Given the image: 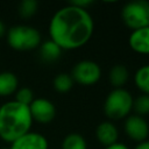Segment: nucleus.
Masks as SVG:
<instances>
[{"label":"nucleus","instance_id":"1","mask_svg":"<svg viewBox=\"0 0 149 149\" xmlns=\"http://www.w3.org/2000/svg\"><path fill=\"white\" fill-rule=\"evenodd\" d=\"M48 30L50 40L62 50H76L91 40L94 21L88 9L68 3L54 13Z\"/></svg>","mask_w":149,"mask_h":149},{"label":"nucleus","instance_id":"2","mask_svg":"<svg viewBox=\"0 0 149 149\" xmlns=\"http://www.w3.org/2000/svg\"><path fill=\"white\" fill-rule=\"evenodd\" d=\"M33 119L29 107L16 102L7 101L0 106V139L12 143L23 134L30 132Z\"/></svg>","mask_w":149,"mask_h":149},{"label":"nucleus","instance_id":"3","mask_svg":"<svg viewBox=\"0 0 149 149\" xmlns=\"http://www.w3.org/2000/svg\"><path fill=\"white\" fill-rule=\"evenodd\" d=\"M8 45L16 51H30L38 49L42 43L41 33L28 24H16L10 27L6 33Z\"/></svg>","mask_w":149,"mask_h":149},{"label":"nucleus","instance_id":"4","mask_svg":"<svg viewBox=\"0 0 149 149\" xmlns=\"http://www.w3.org/2000/svg\"><path fill=\"white\" fill-rule=\"evenodd\" d=\"M133 95L125 87L113 88L105 98L104 113L109 121L126 119L133 111Z\"/></svg>","mask_w":149,"mask_h":149},{"label":"nucleus","instance_id":"5","mask_svg":"<svg viewBox=\"0 0 149 149\" xmlns=\"http://www.w3.org/2000/svg\"><path fill=\"white\" fill-rule=\"evenodd\" d=\"M121 20L132 31L149 26V2L146 0L127 2L121 9Z\"/></svg>","mask_w":149,"mask_h":149},{"label":"nucleus","instance_id":"6","mask_svg":"<svg viewBox=\"0 0 149 149\" xmlns=\"http://www.w3.org/2000/svg\"><path fill=\"white\" fill-rule=\"evenodd\" d=\"M70 76L73 81L83 86H92L97 84L101 78L100 65L91 59H83L74 64Z\"/></svg>","mask_w":149,"mask_h":149},{"label":"nucleus","instance_id":"7","mask_svg":"<svg viewBox=\"0 0 149 149\" xmlns=\"http://www.w3.org/2000/svg\"><path fill=\"white\" fill-rule=\"evenodd\" d=\"M123 130L126 135L136 143L147 141L149 137V123L146 118L130 114L125 119Z\"/></svg>","mask_w":149,"mask_h":149},{"label":"nucleus","instance_id":"8","mask_svg":"<svg viewBox=\"0 0 149 149\" xmlns=\"http://www.w3.org/2000/svg\"><path fill=\"white\" fill-rule=\"evenodd\" d=\"M28 107L33 122L35 121L41 125L50 123L55 119L57 113L54 102L47 98H35Z\"/></svg>","mask_w":149,"mask_h":149},{"label":"nucleus","instance_id":"9","mask_svg":"<svg viewBox=\"0 0 149 149\" xmlns=\"http://www.w3.org/2000/svg\"><path fill=\"white\" fill-rule=\"evenodd\" d=\"M9 149H49V142L44 135L30 130L13 141Z\"/></svg>","mask_w":149,"mask_h":149},{"label":"nucleus","instance_id":"10","mask_svg":"<svg viewBox=\"0 0 149 149\" xmlns=\"http://www.w3.org/2000/svg\"><path fill=\"white\" fill-rule=\"evenodd\" d=\"M129 48L140 55H149V26L133 30L128 37Z\"/></svg>","mask_w":149,"mask_h":149},{"label":"nucleus","instance_id":"11","mask_svg":"<svg viewBox=\"0 0 149 149\" xmlns=\"http://www.w3.org/2000/svg\"><path fill=\"white\" fill-rule=\"evenodd\" d=\"M95 139L104 147L112 146L119 142V130L112 121H102L95 128Z\"/></svg>","mask_w":149,"mask_h":149},{"label":"nucleus","instance_id":"12","mask_svg":"<svg viewBox=\"0 0 149 149\" xmlns=\"http://www.w3.org/2000/svg\"><path fill=\"white\" fill-rule=\"evenodd\" d=\"M108 80L114 88H123L129 80V71L127 66L123 64H115L108 72Z\"/></svg>","mask_w":149,"mask_h":149},{"label":"nucleus","instance_id":"13","mask_svg":"<svg viewBox=\"0 0 149 149\" xmlns=\"http://www.w3.org/2000/svg\"><path fill=\"white\" fill-rule=\"evenodd\" d=\"M19 88V79L14 72H0V97H9Z\"/></svg>","mask_w":149,"mask_h":149},{"label":"nucleus","instance_id":"14","mask_svg":"<svg viewBox=\"0 0 149 149\" xmlns=\"http://www.w3.org/2000/svg\"><path fill=\"white\" fill-rule=\"evenodd\" d=\"M38 52H40V57L43 62L45 63H52L57 59H59L63 50L50 38L42 42L38 47Z\"/></svg>","mask_w":149,"mask_h":149},{"label":"nucleus","instance_id":"15","mask_svg":"<svg viewBox=\"0 0 149 149\" xmlns=\"http://www.w3.org/2000/svg\"><path fill=\"white\" fill-rule=\"evenodd\" d=\"M134 84L142 92V94L149 95V64L140 66L134 73Z\"/></svg>","mask_w":149,"mask_h":149},{"label":"nucleus","instance_id":"16","mask_svg":"<svg viewBox=\"0 0 149 149\" xmlns=\"http://www.w3.org/2000/svg\"><path fill=\"white\" fill-rule=\"evenodd\" d=\"M61 149H87V142L81 134L70 133L63 139Z\"/></svg>","mask_w":149,"mask_h":149},{"label":"nucleus","instance_id":"17","mask_svg":"<svg viewBox=\"0 0 149 149\" xmlns=\"http://www.w3.org/2000/svg\"><path fill=\"white\" fill-rule=\"evenodd\" d=\"M73 84L74 81L70 76V73H65V72L58 73L52 80V86L58 93H68L73 87Z\"/></svg>","mask_w":149,"mask_h":149},{"label":"nucleus","instance_id":"18","mask_svg":"<svg viewBox=\"0 0 149 149\" xmlns=\"http://www.w3.org/2000/svg\"><path fill=\"white\" fill-rule=\"evenodd\" d=\"M133 111L136 115L146 116L149 114V95L140 94L133 100Z\"/></svg>","mask_w":149,"mask_h":149},{"label":"nucleus","instance_id":"19","mask_svg":"<svg viewBox=\"0 0 149 149\" xmlns=\"http://www.w3.org/2000/svg\"><path fill=\"white\" fill-rule=\"evenodd\" d=\"M37 9H38V2L36 0H23L20 2L17 12L21 17L30 19L36 14Z\"/></svg>","mask_w":149,"mask_h":149},{"label":"nucleus","instance_id":"20","mask_svg":"<svg viewBox=\"0 0 149 149\" xmlns=\"http://www.w3.org/2000/svg\"><path fill=\"white\" fill-rule=\"evenodd\" d=\"M15 94V101L21 104V105H24V106H29L33 100L35 99L34 97V92L31 88L29 87H21V88H17L16 92L14 93Z\"/></svg>","mask_w":149,"mask_h":149},{"label":"nucleus","instance_id":"21","mask_svg":"<svg viewBox=\"0 0 149 149\" xmlns=\"http://www.w3.org/2000/svg\"><path fill=\"white\" fill-rule=\"evenodd\" d=\"M69 3L76 6V7L83 8V9H88L94 3V1L93 0H76V1H70Z\"/></svg>","mask_w":149,"mask_h":149},{"label":"nucleus","instance_id":"22","mask_svg":"<svg viewBox=\"0 0 149 149\" xmlns=\"http://www.w3.org/2000/svg\"><path fill=\"white\" fill-rule=\"evenodd\" d=\"M104 149H129V147L122 142H116L112 146H108V147H105Z\"/></svg>","mask_w":149,"mask_h":149},{"label":"nucleus","instance_id":"23","mask_svg":"<svg viewBox=\"0 0 149 149\" xmlns=\"http://www.w3.org/2000/svg\"><path fill=\"white\" fill-rule=\"evenodd\" d=\"M134 149H149V141L147 140V141H143L141 143H137L134 147Z\"/></svg>","mask_w":149,"mask_h":149},{"label":"nucleus","instance_id":"24","mask_svg":"<svg viewBox=\"0 0 149 149\" xmlns=\"http://www.w3.org/2000/svg\"><path fill=\"white\" fill-rule=\"evenodd\" d=\"M6 33H7V28H6L5 23L0 20V38H2L6 35Z\"/></svg>","mask_w":149,"mask_h":149},{"label":"nucleus","instance_id":"25","mask_svg":"<svg viewBox=\"0 0 149 149\" xmlns=\"http://www.w3.org/2000/svg\"><path fill=\"white\" fill-rule=\"evenodd\" d=\"M0 149H9V148H0Z\"/></svg>","mask_w":149,"mask_h":149},{"label":"nucleus","instance_id":"26","mask_svg":"<svg viewBox=\"0 0 149 149\" xmlns=\"http://www.w3.org/2000/svg\"><path fill=\"white\" fill-rule=\"evenodd\" d=\"M148 141H149V137H148Z\"/></svg>","mask_w":149,"mask_h":149}]
</instances>
